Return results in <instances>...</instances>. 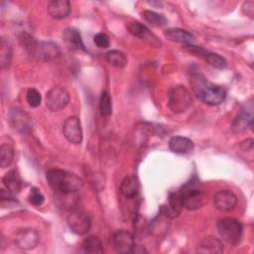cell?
<instances>
[{"label":"cell","mask_w":254,"mask_h":254,"mask_svg":"<svg viewBox=\"0 0 254 254\" xmlns=\"http://www.w3.org/2000/svg\"><path fill=\"white\" fill-rule=\"evenodd\" d=\"M190 83L193 93L208 105H218L226 97V91L221 86L210 82L203 74L192 72L190 76Z\"/></svg>","instance_id":"cell-1"},{"label":"cell","mask_w":254,"mask_h":254,"mask_svg":"<svg viewBox=\"0 0 254 254\" xmlns=\"http://www.w3.org/2000/svg\"><path fill=\"white\" fill-rule=\"evenodd\" d=\"M47 181L56 193L76 192L83 186V182L78 176L60 169L48 171Z\"/></svg>","instance_id":"cell-2"},{"label":"cell","mask_w":254,"mask_h":254,"mask_svg":"<svg viewBox=\"0 0 254 254\" xmlns=\"http://www.w3.org/2000/svg\"><path fill=\"white\" fill-rule=\"evenodd\" d=\"M21 42L30 57L38 61L50 62L60 57L61 49L52 42H38L34 37L23 33Z\"/></svg>","instance_id":"cell-3"},{"label":"cell","mask_w":254,"mask_h":254,"mask_svg":"<svg viewBox=\"0 0 254 254\" xmlns=\"http://www.w3.org/2000/svg\"><path fill=\"white\" fill-rule=\"evenodd\" d=\"M217 230L222 240L230 245H237L242 237L243 226L237 219L225 217L218 220Z\"/></svg>","instance_id":"cell-4"},{"label":"cell","mask_w":254,"mask_h":254,"mask_svg":"<svg viewBox=\"0 0 254 254\" xmlns=\"http://www.w3.org/2000/svg\"><path fill=\"white\" fill-rule=\"evenodd\" d=\"M183 199V207L188 210H196L203 205V193L197 187V182L187 183L180 190Z\"/></svg>","instance_id":"cell-5"},{"label":"cell","mask_w":254,"mask_h":254,"mask_svg":"<svg viewBox=\"0 0 254 254\" xmlns=\"http://www.w3.org/2000/svg\"><path fill=\"white\" fill-rule=\"evenodd\" d=\"M191 104V96L185 86H175L169 94L168 105L174 112H184Z\"/></svg>","instance_id":"cell-6"},{"label":"cell","mask_w":254,"mask_h":254,"mask_svg":"<svg viewBox=\"0 0 254 254\" xmlns=\"http://www.w3.org/2000/svg\"><path fill=\"white\" fill-rule=\"evenodd\" d=\"M68 92L64 87H53L46 94V105L53 112L64 109L68 104Z\"/></svg>","instance_id":"cell-7"},{"label":"cell","mask_w":254,"mask_h":254,"mask_svg":"<svg viewBox=\"0 0 254 254\" xmlns=\"http://www.w3.org/2000/svg\"><path fill=\"white\" fill-rule=\"evenodd\" d=\"M67 224L70 230L78 235H83L87 233L91 226V221L89 216L80 210H73L67 216Z\"/></svg>","instance_id":"cell-8"},{"label":"cell","mask_w":254,"mask_h":254,"mask_svg":"<svg viewBox=\"0 0 254 254\" xmlns=\"http://www.w3.org/2000/svg\"><path fill=\"white\" fill-rule=\"evenodd\" d=\"M113 247L117 253L127 254L133 252L135 239L131 232L127 230H118L113 235Z\"/></svg>","instance_id":"cell-9"},{"label":"cell","mask_w":254,"mask_h":254,"mask_svg":"<svg viewBox=\"0 0 254 254\" xmlns=\"http://www.w3.org/2000/svg\"><path fill=\"white\" fill-rule=\"evenodd\" d=\"M63 132L67 141L73 144H79L82 141V129L80 120L76 116L68 117L64 125Z\"/></svg>","instance_id":"cell-10"},{"label":"cell","mask_w":254,"mask_h":254,"mask_svg":"<svg viewBox=\"0 0 254 254\" xmlns=\"http://www.w3.org/2000/svg\"><path fill=\"white\" fill-rule=\"evenodd\" d=\"M253 124V107L252 104H244L238 111L236 117L234 118L231 129L233 132H241L247 127Z\"/></svg>","instance_id":"cell-11"},{"label":"cell","mask_w":254,"mask_h":254,"mask_svg":"<svg viewBox=\"0 0 254 254\" xmlns=\"http://www.w3.org/2000/svg\"><path fill=\"white\" fill-rule=\"evenodd\" d=\"M126 28L130 32V34H132L133 36H135L141 40L148 42L150 45L157 46V47L161 46L159 39L154 34H152L150 32V30L142 23L137 22V21H132L126 25Z\"/></svg>","instance_id":"cell-12"},{"label":"cell","mask_w":254,"mask_h":254,"mask_svg":"<svg viewBox=\"0 0 254 254\" xmlns=\"http://www.w3.org/2000/svg\"><path fill=\"white\" fill-rule=\"evenodd\" d=\"M237 203L236 195L228 190L217 191L213 196V205L219 211H230Z\"/></svg>","instance_id":"cell-13"},{"label":"cell","mask_w":254,"mask_h":254,"mask_svg":"<svg viewBox=\"0 0 254 254\" xmlns=\"http://www.w3.org/2000/svg\"><path fill=\"white\" fill-rule=\"evenodd\" d=\"M15 244L24 250L34 249L39 243V235L34 229H22L16 233Z\"/></svg>","instance_id":"cell-14"},{"label":"cell","mask_w":254,"mask_h":254,"mask_svg":"<svg viewBox=\"0 0 254 254\" xmlns=\"http://www.w3.org/2000/svg\"><path fill=\"white\" fill-rule=\"evenodd\" d=\"M8 119L11 126L18 132L26 133L31 128L29 116L19 108H12L9 112Z\"/></svg>","instance_id":"cell-15"},{"label":"cell","mask_w":254,"mask_h":254,"mask_svg":"<svg viewBox=\"0 0 254 254\" xmlns=\"http://www.w3.org/2000/svg\"><path fill=\"white\" fill-rule=\"evenodd\" d=\"M222 251V242L213 236H207L203 238L196 247V253L201 254H219Z\"/></svg>","instance_id":"cell-16"},{"label":"cell","mask_w":254,"mask_h":254,"mask_svg":"<svg viewBox=\"0 0 254 254\" xmlns=\"http://www.w3.org/2000/svg\"><path fill=\"white\" fill-rule=\"evenodd\" d=\"M48 13L54 19H64L70 13V3L67 0H53L48 4Z\"/></svg>","instance_id":"cell-17"},{"label":"cell","mask_w":254,"mask_h":254,"mask_svg":"<svg viewBox=\"0 0 254 254\" xmlns=\"http://www.w3.org/2000/svg\"><path fill=\"white\" fill-rule=\"evenodd\" d=\"M193 142L184 136H174L169 141V148L177 154H188L193 150Z\"/></svg>","instance_id":"cell-18"},{"label":"cell","mask_w":254,"mask_h":254,"mask_svg":"<svg viewBox=\"0 0 254 254\" xmlns=\"http://www.w3.org/2000/svg\"><path fill=\"white\" fill-rule=\"evenodd\" d=\"M63 38H64V43L66 44V46L69 49L74 50V51H76V50L85 51L81 35L77 29H75V28L64 29L63 32Z\"/></svg>","instance_id":"cell-19"},{"label":"cell","mask_w":254,"mask_h":254,"mask_svg":"<svg viewBox=\"0 0 254 254\" xmlns=\"http://www.w3.org/2000/svg\"><path fill=\"white\" fill-rule=\"evenodd\" d=\"M165 37L172 42L182 43L186 45H191V43L194 41V37L191 33L180 28H171L166 30Z\"/></svg>","instance_id":"cell-20"},{"label":"cell","mask_w":254,"mask_h":254,"mask_svg":"<svg viewBox=\"0 0 254 254\" xmlns=\"http://www.w3.org/2000/svg\"><path fill=\"white\" fill-rule=\"evenodd\" d=\"M5 188L13 194L18 193L22 189V180L19 173L16 170L9 171L2 179Z\"/></svg>","instance_id":"cell-21"},{"label":"cell","mask_w":254,"mask_h":254,"mask_svg":"<svg viewBox=\"0 0 254 254\" xmlns=\"http://www.w3.org/2000/svg\"><path fill=\"white\" fill-rule=\"evenodd\" d=\"M139 190V183L138 180L133 176L125 177L120 184V191L121 193L128 198H132L137 195Z\"/></svg>","instance_id":"cell-22"},{"label":"cell","mask_w":254,"mask_h":254,"mask_svg":"<svg viewBox=\"0 0 254 254\" xmlns=\"http://www.w3.org/2000/svg\"><path fill=\"white\" fill-rule=\"evenodd\" d=\"M81 248L83 250V252L85 253H103L104 249H103V245L100 241V239L97 236L94 235H90L87 236L81 243Z\"/></svg>","instance_id":"cell-23"},{"label":"cell","mask_w":254,"mask_h":254,"mask_svg":"<svg viewBox=\"0 0 254 254\" xmlns=\"http://www.w3.org/2000/svg\"><path fill=\"white\" fill-rule=\"evenodd\" d=\"M105 59L109 64L117 68H123L127 64L126 56L121 51H118V50H112L106 53Z\"/></svg>","instance_id":"cell-24"},{"label":"cell","mask_w":254,"mask_h":254,"mask_svg":"<svg viewBox=\"0 0 254 254\" xmlns=\"http://www.w3.org/2000/svg\"><path fill=\"white\" fill-rule=\"evenodd\" d=\"M12 61V49L10 44L4 40L1 39L0 42V66L1 68H7L10 66Z\"/></svg>","instance_id":"cell-25"},{"label":"cell","mask_w":254,"mask_h":254,"mask_svg":"<svg viewBox=\"0 0 254 254\" xmlns=\"http://www.w3.org/2000/svg\"><path fill=\"white\" fill-rule=\"evenodd\" d=\"M142 17L145 19V21H147L149 24L155 27H163L168 23V20L165 18V16L151 10L143 11Z\"/></svg>","instance_id":"cell-26"},{"label":"cell","mask_w":254,"mask_h":254,"mask_svg":"<svg viewBox=\"0 0 254 254\" xmlns=\"http://www.w3.org/2000/svg\"><path fill=\"white\" fill-rule=\"evenodd\" d=\"M14 159V149L7 144L0 147V166L1 168L8 167Z\"/></svg>","instance_id":"cell-27"},{"label":"cell","mask_w":254,"mask_h":254,"mask_svg":"<svg viewBox=\"0 0 254 254\" xmlns=\"http://www.w3.org/2000/svg\"><path fill=\"white\" fill-rule=\"evenodd\" d=\"M203 59L213 67L218 68V69H223L227 63L225 61L224 58H222L220 55L215 54V53H210V52H206V54L204 55Z\"/></svg>","instance_id":"cell-28"},{"label":"cell","mask_w":254,"mask_h":254,"mask_svg":"<svg viewBox=\"0 0 254 254\" xmlns=\"http://www.w3.org/2000/svg\"><path fill=\"white\" fill-rule=\"evenodd\" d=\"M99 109L102 116H109L112 112V103L110 95L107 91H102L99 99Z\"/></svg>","instance_id":"cell-29"},{"label":"cell","mask_w":254,"mask_h":254,"mask_svg":"<svg viewBox=\"0 0 254 254\" xmlns=\"http://www.w3.org/2000/svg\"><path fill=\"white\" fill-rule=\"evenodd\" d=\"M168 206L178 215L181 212V209L183 208V199L180 191L171 192L169 195V204Z\"/></svg>","instance_id":"cell-30"},{"label":"cell","mask_w":254,"mask_h":254,"mask_svg":"<svg viewBox=\"0 0 254 254\" xmlns=\"http://www.w3.org/2000/svg\"><path fill=\"white\" fill-rule=\"evenodd\" d=\"M26 100L31 107H38L41 104L42 96L36 88H29L26 93Z\"/></svg>","instance_id":"cell-31"},{"label":"cell","mask_w":254,"mask_h":254,"mask_svg":"<svg viewBox=\"0 0 254 254\" xmlns=\"http://www.w3.org/2000/svg\"><path fill=\"white\" fill-rule=\"evenodd\" d=\"M28 199H29V202L33 205H36V206H39L41 204H43L44 200H45V196L44 194L40 191L39 189L37 188H32L31 190L29 191V194H28Z\"/></svg>","instance_id":"cell-32"},{"label":"cell","mask_w":254,"mask_h":254,"mask_svg":"<svg viewBox=\"0 0 254 254\" xmlns=\"http://www.w3.org/2000/svg\"><path fill=\"white\" fill-rule=\"evenodd\" d=\"M93 42L100 49H106L109 47V44H110L109 37L104 33H97L93 37Z\"/></svg>","instance_id":"cell-33"},{"label":"cell","mask_w":254,"mask_h":254,"mask_svg":"<svg viewBox=\"0 0 254 254\" xmlns=\"http://www.w3.org/2000/svg\"><path fill=\"white\" fill-rule=\"evenodd\" d=\"M253 8H254V2H253V1L244 2L243 5H242L243 11H244L247 15H249L250 17L253 16Z\"/></svg>","instance_id":"cell-34"},{"label":"cell","mask_w":254,"mask_h":254,"mask_svg":"<svg viewBox=\"0 0 254 254\" xmlns=\"http://www.w3.org/2000/svg\"><path fill=\"white\" fill-rule=\"evenodd\" d=\"M149 4H151V5H158V6H160V5H162V3L161 2H148Z\"/></svg>","instance_id":"cell-35"}]
</instances>
